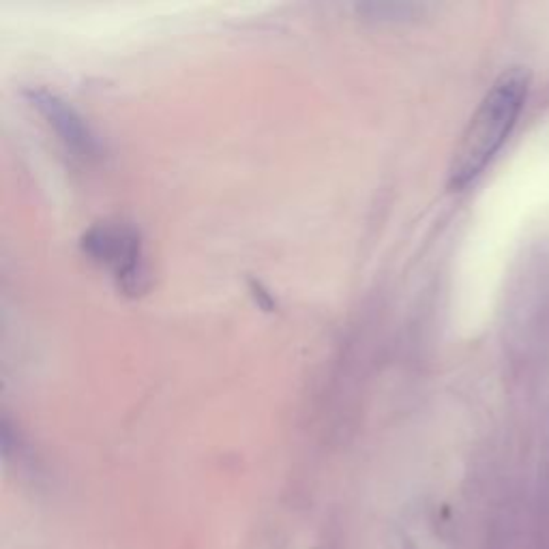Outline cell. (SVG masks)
I'll return each mask as SVG.
<instances>
[{
	"label": "cell",
	"mask_w": 549,
	"mask_h": 549,
	"mask_svg": "<svg viewBox=\"0 0 549 549\" xmlns=\"http://www.w3.org/2000/svg\"><path fill=\"white\" fill-rule=\"evenodd\" d=\"M528 87L530 73L521 67L506 69L489 87L453 153L449 168L453 189H466L503 148L524 110Z\"/></svg>",
	"instance_id": "cell-1"
},
{
	"label": "cell",
	"mask_w": 549,
	"mask_h": 549,
	"mask_svg": "<svg viewBox=\"0 0 549 549\" xmlns=\"http://www.w3.org/2000/svg\"><path fill=\"white\" fill-rule=\"evenodd\" d=\"M95 262L112 270L119 286L129 295H140L146 287L142 238L127 223H99L82 241Z\"/></svg>",
	"instance_id": "cell-2"
},
{
	"label": "cell",
	"mask_w": 549,
	"mask_h": 549,
	"mask_svg": "<svg viewBox=\"0 0 549 549\" xmlns=\"http://www.w3.org/2000/svg\"><path fill=\"white\" fill-rule=\"evenodd\" d=\"M26 95H29L30 105L44 116L47 125L54 129L58 140L65 144L69 151L76 153L78 157H88V154L97 151V144H95V137L87 122L67 101H62L58 95L46 88H33Z\"/></svg>",
	"instance_id": "cell-3"
}]
</instances>
